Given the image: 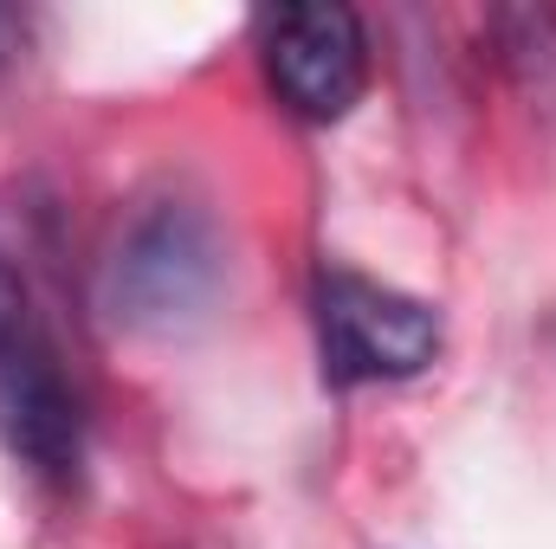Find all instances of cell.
Returning <instances> with one entry per match:
<instances>
[{"label":"cell","mask_w":556,"mask_h":549,"mask_svg":"<svg viewBox=\"0 0 556 549\" xmlns=\"http://www.w3.org/2000/svg\"><path fill=\"white\" fill-rule=\"evenodd\" d=\"M311 310H317V356L330 388L408 382L440 356V310L382 278L330 266L317 272Z\"/></svg>","instance_id":"obj_3"},{"label":"cell","mask_w":556,"mask_h":549,"mask_svg":"<svg viewBox=\"0 0 556 549\" xmlns=\"http://www.w3.org/2000/svg\"><path fill=\"white\" fill-rule=\"evenodd\" d=\"M20 39H26V20H20L13 7H0V59H13V52H20Z\"/></svg>","instance_id":"obj_6"},{"label":"cell","mask_w":556,"mask_h":549,"mask_svg":"<svg viewBox=\"0 0 556 549\" xmlns=\"http://www.w3.org/2000/svg\"><path fill=\"white\" fill-rule=\"evenodd\" d=\"M0 439L39 478H78L85 401L59 362V343L26 291V278L7 259H0Z\"/></svg>","instance_id":"obj_2"},{"label":"cell","mask_w":556,"mask_h":549,"mask_svg":"<svg viewBox=\"0 0 556 549\" xmlns=\"http://www.w3.org/2000/svg\"><path fill=\"white\" fill-rule=\"evenodd\" d=\"M220 272H227V253L214 220L188 201H149L104 259V310L124 330L162 336L214 304Z\"/></svg>","instance_id":"obj_1"},{"label":"cell","mask_w":556,"mask_h":549,"mask_svg":"<svg viewBox=\"0 0 556 549\" xmlns=\"http://www.w3.org/2000/svg\"><path fill=\"white\" fill-rule=\"evenodd\" d=\"M260 59L278 104L304 124H343L369 91V33L356 7H273L260 13Z\"/></svg>","instance_id":"obj_4"},{"label":"cell","mask_w":556,"mask_h":549,"mask_svg":"<svg viewBox=\"0 0 556 549\" xmlns=\"http://www.w3.org/2000/svg\"><path fill=\"white\" fill-rule=\"evenodd\" d=\"M485 33L498 46V65L511 72V85L556 111V7H492Z\"/></svg>","instance_id":"obj_5"}]
</instances>
